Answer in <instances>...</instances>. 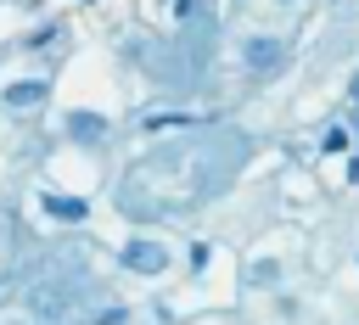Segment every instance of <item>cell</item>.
I'll return each mask as SVG.
<instances>
[{
    "mask_svg": "<svg viewBox=\"0 0 359 325\" xmlns=\"http://www.w3.org/2000/svg\"><path fill=\"white\" fill-rule=\"evenodd\" d=\"M45 95H50V90H45L39 78H28V84H11V90H6V101H11V106H39Z\"/></svg>",
    "mask_w": 359,
    "mask_h": 325,
    "instance_id": "7",
    "label": "cell"
},
{
    "mask_svg": "<svg viewBox=\"0 0 359 325\" xmlns=\"http://www.w3.org/2000/svg\"><path fill=\"white\" fill-rule=\"evenodd\" d=\"M353 101H359V73H353Z\"/></svg>",
    "mask_w": 359,
    "mask_h": 325,
    "instance_id": "8",
    "label": "cell"
},
{
    "mask_svg": "<svg viewBox=\"0 0 359 325\" xmlns=\"http://www.w3.org/2000/svg\"><path fill=\"white\" fill-rule=\"evenodd\" d=\"M73 297H79V269L67 263L62 275H45V280H34V291H28V308H34L39 319H62V314L73 308Z\"/></svg>",
    "mask_w": 359,
    "mask_h": 325,
    "instance_id": "2",
    "label": "cell"
},
{
    "mask_svg": "<svg viewBox=\"0 0 359 325\" xmlns=\"http://www.w3.org/2000/svg\"><path fill=\"white\" fill-rule=\"evenodd\" d=\"M123 269H135V275H163V269H168V252H163L157 241H129V247H123Z\"/></svg>",
    "mask_w": 359,
    "mask_h": 325,
    "instance_id": "3",
    "label": "cell"
},
{
    "mask_svg": "<svg viewBox=\"0 0 359 325\" xmlns=\"http://www.w3.org/2000/svg\"><path fill=\"white\" fill-rule=\"evenodd\" d=\"M241 157H247L241 134H196V140H180V146H157L123 179L118 202H123L129 219H163V213L196 207L241 168Z\"/></svg>",
    "mask_w": 359,
    "mask_h": 325,
    "instance_id": "1",
    "label": "cell"
},
{
    "mask_svg": "<svg viewBox=\"0 0 359 325\" xmlns=\"http://www.w3.org/2000/svg\"><path fill=\"white\" fill-rule=\"evenodd\" d=\"M45 213H50V219H67V224H79V219L90 213V202H79V196H56V191H45Z\"/></svg>",
    "mask_w": 359,
    "mask_h": 325,
    "instance_id": "4",
    "label": "cell"
},
{
    "mask_svg": "<svg viewBox=\"0 0 359 325\" xmlns=\"http://www.w3.org/2000/svg\"><path fill=\"white\" fill-rule=\"evenodd\" d=\"M247 67H258V73L280 67V39H252L247 45Z\"/></svg>",
    "mask_w": 359,
    "mask_h": 325,
    "instance_id": "5",
    "label": "cell"
},
{
    "mask_svg": "<svg viewBox=\"0 0 359 325\" xmlns=\"http://www.w3.org/2000/svg\"><path fill=\"white\" fill-rule=\"evenodd\" d=\"M67 134H73V140H101V134H107V118H101V112H73V118H67Z\"/></svg>",
    "mask_w": 359,
    "mask_h": 325,
    "instance_id": "6",
    "label": "cell"
}]
</instances>
